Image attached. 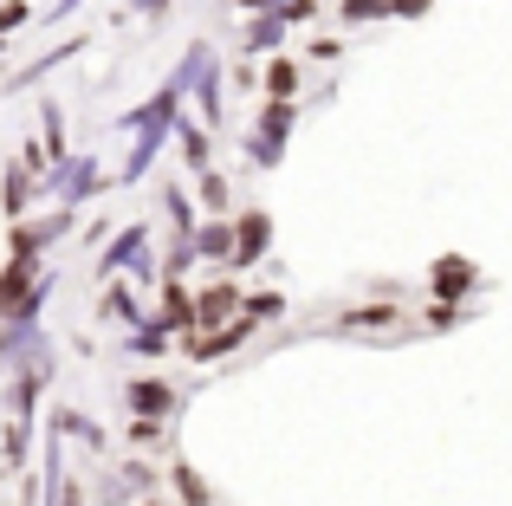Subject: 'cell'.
I'll return each mask as SVG.
<instances>
[{
  "mask_svg": "<svg viewBox=\"0 0 512 506\" xmlns=\"http://www.w3.org/2000/svg\"><path fill=\"white\" fill-rule=\"evenodd\" d=\"M286 130H292V104H266L260 137H253V156H260V163H279V143H286Z\"/></svg>",
  "mask_w": 512,
  "mask_h": 506,
  "instance_id": "1",
  "label": "cell"
},
{
  "mask_svg": "<svg viewBox=\"0 0 512 506\" xmlns=\"http://www.w3.org/2000/svg\"><path fill=\"white\" fill-rule=\"evenodd\" d=\"M428 286H435L441 299H461V292H474V260H461V253H448V260H435V273H428Z\"/></svg>",
  "mask_w": 512,
  "mask_h": 506,
  "instance_id": "2",
  "label": "cell"
},
{
  "mask_svg": "<svg viewBox=\"0 0 512 506\" xmlns=\"http://www.w3.org/2000/svg\"><path fill=\"white\" fill-rule=\"evenodd\" d=\"M130 403H137V416H169V403H175V396H169V383H130Z\"/></svg>",
  "mask_w": 512,
  "mask_h": 506,
  "instance_id": "3",
  "label": "cell"
},
{
  "mask_svg": "<svg viewBox=\"0 0 512 506\" xmlns=\"http://www.w3.org/2000/svg\"><path fill=\"white\" fill-rule=\"evenodd\" d=\"M260 247H266V215H240V253H234V260L253 266V260H260Z\"/></svg>",
  "mask_w": 512,
  "mask_h": 506,
  "instance_id": "4",
  "label": "cell"
},
{
  "mask_svg": "<svg viewBox=\"0 0 512 506\" xmlns=\"http://www.w3.org/2000/svg\"><path fill=\"white\" fill-rule=\"evenodd\" d=\"M175 494H182L188 506H208V481H201L195 468H175Z\"/></svg>",
  "mask_w": 512,
  "mask_h": 506,
  "instance_id": "5",
  "label": "cell"
},
{
  "mask_svg": "<svg viewBox=\"0 0 512 506\" xmlns=\"http://www.w3.org/2000/svg\"><path fill=\"white\" fill-rule=\"evenodd\" d=\"M201 253H208V260H221V253H240V247H234V234H227V221L201 228Z\"/></svg>",
  "mask_w": 512,
  "mask_h": 506,
  "instance_id": "6",
  "label": "cell"
},
{
  "mask_svg": "<svg viewBox=\"0 0 512 506\" xmlns=\"http://www.w3.org/2000/svg\"><path fill=\"white\" fill-rule=\"evenodd\" d=\"M234 312V286H214L208 299H201V325H214V318H227Z\"/></svg>",
  "mask_w": 512,
  "mask_h": 506,
  "instance_id": "7",
  "label": "cell"
},
{
  "mask_svg": "<svg viewBox=\"0 0 512 506\" xmlns=\"http://www.w3.org/2000/svg\"><path fill=\"white\" fill-rule=\"evenodd\" d=\"M396 13V0H344V20H383Z\"/></svg>",
  "mask_w": 512,
  "mask_h": 506,
  "instance_id": "8",
  "label": "cell"
},
{
  "mask_svg": "<svg viewBox=\"0 0 512 506\" xmlns=\"http://www.w3.org/2000/svg\"><path fill=\"white\" fill-rule=\"evenodd\" d=\"M266 85H273V104H286V98H292V85H299V72H292V65L279 59L273 72H266Z\"/></svg>",
  "mask_w": 512,
  "mask_h": 506,
  "instance_id": "9",
  "label": "cell"
},
{
  "mask_svg": "<svg viewBox=\"0 0 512 506\" xmlns=\"http://www.w3.org/2000/svg\"><path fill=\"white\" fill-rule=\"evenodd\" d=\"M163 299H169V318H175V325H195V318H201V305H188V292H182V286H169Z\"/></svg>",
  "mask_w": 512,
  "mask_h": 506,
  "instance_id": "10",
  "label": "cell"
},
{
  "mask_svg": "<svg viewBox=\"0 0 512 506\" xmlns=\"http://www.w3.org/2000/svg\"><path fill=\"white\" fill-rule=\"evenodd\" d=\"M137 247H143V228H130L124 241H117L111 253H104V273H111V266H124V260H130V253H137Z\"/></svg>",
  "mask_w": 512,
  "mask_h": 506,
  "instance_id": "11",
  "label": "cell"
},
{
  "mask_svg": "<svg viewBox=\"0 0 512 506\" xmlns=\"http://www.w3.org/2000/svg\"><path fill=\"white\" fill-rule=\"evenodd\" d=\"M0 202H7V215H20V208H26V176H7V182H0Z\"/></svg>",
  "mask_w": 512,
  "mask_h": 506,
  "instance_id": "12",
  "label": "cell"
},
{
  "mask_svg": "<svg viewBox=\"0 0 512 506\" xmlns=\"http://www.w3.org/2000/svg\"><path fill=\"white\" fill-rule=\"evenodd\" d=\"M46 143H52V156H59V163H65V117H59V104H52V111H46Z\"/></svg>",
  "mask_w": 512,
  "mask_h": 506,
  "instance_id": "13",
  "label": "cell"
},
{
  "mask_svg": "<svg viewBox=\"0 0 512 506\" xmlns=\"http://www.w3.org/2000/svg\"><path fill=\"white\" fill-rule=\"evenodd\" d=\"M65 189L85 195V189H91V163H65Z\"/></svg>",
  "mask_w": 512,
  "mask_h": 506,
  "instance_id": "14",
  "label": "cell"
},
{
  "mask_svg": "<svg viewBox=\"0 0 512 506\" xmlns=\"http://www.w3.org/2000/svg\"><path fill=\"white\" fill-rule=\"evenodd\" d=\"M344 325H396V312H389V305H376V312H350Z\"/></svg>",
  "mask_w": 512,
  "mask_h": 506,
  "instance_id": "15",
  "label": "cell"
},
{
  "mask_svg": "<svg viewBox=\"0 0 512 506\" xmlns=\"http://www.w3.org/2000/svg\"><path fill=\"white\" fill-rule=\"evenodd\" d=\"M13 26H26V7H20V0H7V7H0V39H7Z\"/></svg>",
  "mask_w": 512,
  "mask_h": 506,
  "instance_id": "16",
  "label": "cell"
},
{
  "mask_svg": "<svg viewBox=\"0 0 512 506\" xmlns=\"http://www.w3.org/2000/svg\"><path fill=\"white\" fill-rule=\"evenodd\" d=\"M130 435H137V442H156V435H163V422H150V416H137V422H130Z\"/></svg>",
  "mask_w": 512,
  "mask_h": 506,
  "instance_id": "17",
  "label": "cell"
},
{
  "mask_svg": "<svg viewBox=\"0 0 512 506\" xmlns=\"http://www.w3.org/2000/svg\"><path fill=\"white\" fill-rule=\"evenodd\" d=\"M396 13H402V20H422V13H428V0H396Z\"/></svg>",
  "mask_w": 512,
  "mask_h": 506,
  "instance_id": "18",
  "label": "cell"
},
{
  "mask_svg": "<svg viewBox=\"0 0 512 506\" xmlns=\"http://www.w3.org/2000/svg\"><path fill=\"white\" fill-rule=\"evenodd\" d=\"M143 7H150V13H156V7H169V0H143Z\"/></svg>",
  "mask_w": 512,
  "mask_h": 506,
  "instance_id": "19",
  "label": "cell"
},
{
  "mask_svg": "<svg viewBox=\"0 0 512 506\" xmlns=\"http://www.w3.org/2000/svg\"><path fill=\"white\" fill-rule=\"evenodd\" d=\"M72 7H78V0H59V13H72Z\"/></svg>",
  "mask_w": 512,
  "mask_h": 506,
  "instance_id": "20",
  "label": "cell"
},
{
  "mask_svg": "<svg viewBox=\"0 0 512 506\" xmlns=\"http://www.w3.org/2000/svg\"><path fill=\"white\" fill-rule=\"evenodd\" d=\"M240 7H266V0H240Z\"/></svg>",
  "mask_w": 512,
  "mask_h": 506,
  "instance_id": "21",
  "label": "cell"
},
{
  "mask_svg": "<svg viewBox=\"0 0 512 506\" xmlns=\"http://www.w3.org/2000/svg\"><path fill=\"white\" fill-rule=\"evenodd\" d=\"M143 506H163V500H143Z\"/></svg>",
  "mask_w": 512,
  "mask_h": 506,
  "instance_id": "22",
  "label": "cell"
}]
</instances>
